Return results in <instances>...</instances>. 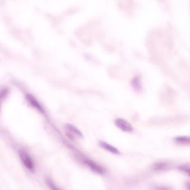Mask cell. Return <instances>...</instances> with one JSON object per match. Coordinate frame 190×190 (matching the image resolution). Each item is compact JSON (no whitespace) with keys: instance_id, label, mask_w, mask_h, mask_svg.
<instances>
[{"instance_id":"cell-7","label":"cell","mask_w":190,"mask_h":190,"mask_svg":"<svg viewBox=\"0 0 190 190\" xmlns=\"http://www.w3.org/2000/svg\"><path fill=\"white\" fill-rule=\"evenodd\" d=\"M65 128L68 132H70L69 135L72 136L73 134L79 137L82 138L83 137V134L81 133V131L80 130H78L77 128L71 124H66L65 125Z\"/></svg>"},{"instance_id":"cell-6","label":"cell","mask_w":190,"mask_h":190,"mask_svg":"<svg viewBox=\"0 0 190 190\" xmlns=\"http://www.w3.org/2000/svg\"><path fill=\"white\" fill-rule=\"evenodd\" d=\"M171 165L168 162H160L155 163L152 166V170L155 171H163L170 168Z\"/></svg>"},{"instance_id":"cell-9","label":"cell","mask_w":190,"mask_h":190,"mask_svg":"<svg viewBox=\"0 0 190 190\" xmlns=\"http://www.w3.org/2000/svg\"><path fill=\"white\" fill-rule=\"evenodd\" d=\"M177 169L180 171L185 172L190 177V165H183L178 166Z\"/></svg>"},{"instance_id":"cell-8","label":"cell","mask_w":190,"mask_h":190,"mask_svg":"<svg viewBox=\"0 0 190 190\" xmlns=\"http://www.w3.org/2000/svg\"><path fill=\"white\" fill-rule=\"evenodd\" d=\"M174 141L179 144L189 145L190 146V136H180L174 138Z\"/></svg>"},{"instance_id":"cell-1","label":"cell","mask_w":190,"mask_h":190,"mask_svg":"<svg viewBox=\"0 0 190 190\" xmlns=\"http://www.w3.org/2000/svg\"><path fill=\"white\" fill-rule=\"evenodd\" d=\"M18 155L24 166L28 170L33 172L35 169V165L32 158L24 150H20L18 151Z\"/></svg>"},{"instance_id":"cell-4","label":"cell","mask_w":190,"mask_h":190,"mask_svg":"<svg viewBox=\"0 0 190 190\" xmlns=\"http://www.w3.org/2000/svg\"><path fill=\"white\" fill-rule=\"evenodd\" d=\"M99 145L101 148H102L103 149L111 153L114 154H120V152L119 151V150H118V148H116V147L111 145L110 144L106 142L102 141L99 142Z\"/></svg>"},{"instance_id":"cell-12","label":"cell","mask_w":190,"mask_h":190,"mask_svg":"<svg viewBox=\"0 0 190 190\" xmlns=\"http://www.w3.org/2000/svg\"><path fill=\"white\" fill-rule=\"evenodd\" d=\"M185 186H186L187 190H190V182H186L185 183Z\"/></svg>"},{"instance_id":"cell-3","label":"cell","mask_w":190,"mask_h":190,"mask_svg":"<svg viewBox=\"0 0 190 190\" xmlns=\"http://www.w3.org/2000/svg\"><path fill=\"white\" fill-rule=\"evenodd\" d=\"M85 163L89 168V169L92 170L93 172L97 173V174H103L105 173V170L104 168L98 165L96 162H94L93 161L87 159L85 161Z\"/></svg>"},{"instance_id":"cell-5","label":"cell","mask_w":190,"mask_h":190,"mask_svg":"<svg viewBox=\"0 0 190 190\" xmlns=\"http://www.w3.org/2000/svg\"><path fill=\"white\" fill-rule=\"evenodd\" d=\"M26 98L28 103L30 104V105H32L33 108L37 109L41 113H44V109L42 108V107L41 106L39 103L37 101L36 98L34 97L33 95L28 94L26 95Z\"/></svg>"},{"instance_id":"cell-10","label":"cell","mask_w":190,"mask_h":190,"mask_svg":"<svg viewBox=\"0 0 190 190\" xmlns=\"http://www.w3.org/2000/svg\"><path fill=\"white\" fill-rule=\"evenodd\" d=\"M46 182L47 185H48L50 189L51 190H61L60 189H59L57 186L56 185V184L54 183V182L52 181L49 178H47L46 180Z\"/></svg>"},{"instance_id":"cell-2","label":"cell","mask_w":190,"mask_h":190,"mask_svg":"<svg viewBox=\"0 0 190 190\" xmlns=\"http://www.w3.org/2000/svg\"><path fill=\"white\" fill-rule=\"evenodd\" d=\"M115 125L118 128L124 132H131L133 131L132 126L127 121L122 118H118L115 121Z\"/></svg>"},{"instance_id":"cell-11","label":"cell","mask_w":190,"mask_h":190,"mask_svg":"<svg viewBox=\"0 0 190 190\" xmlns=\"http://www.w3.org/2000/svg\"><path fill=\"white\" fill-rule=\"evenodd\" d=\"M150 190H172V189L167 186H155L152 187Z\"/></svg>"}]
</instances>
